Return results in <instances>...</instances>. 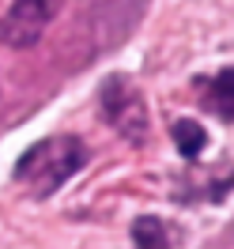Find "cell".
I'll use <instances>...</instances> for the list:
<instances>
[{
  "label": "cell",
  "mask_w": 234,
  "mask_h": 249,
  "mask_svg": "<svg viewBox=\"0 0 234 249\" xmlns=\"http://www.w3.org/2000/svg\"><path fill=\"white\" fill-rule=\"evenodd\" d=\"M170 136H174L178 151H181L185 159H197L204 147H208V132H204V124L189 121V117H181V121L170 124Z\"/></svg>",
  "instance_id": "cell-4"
},
{
  "label": "cell",
  "mask_w": 234,
  "mask_h": 249,
  "mask_svg": "<svg viewBox=\"0 0 234 249\" xmlns=\"http://www.w3.org/2000/svg\"><path fill=\"white\" fill-rule=\"evenodd\" d=\"M98 102L106 121L125 136L128 143H147L151 136V121H147V106H144V94L136 83H128L125 76H109L98 87Z\"/></svg>",
  "instance_id": "cell-2"
},
{
  "label": "cell",
  "mask_w": 234,
  "mask_h": 249,
  "mask_svg": "<svg viewBox=\"0 0 234 249\" xmlns=\"http://www.w3.org/2000/svg\"><path fill=\"white\" fill-rule=\"evenodd\" d=\"M132 246L136 249H170V234L162 227V219L140 215L132 223Z\"/></svg>",
  "instance_id": "cell-5"
},
{
  "label": "cell",
  "mask_w": 234,
  "mask_h": 249,
  "mask_svg": "<svg viewBox=\"0 0 234 249\" xmlns=\"http://www.w3.org/2000/svg\"><path fill=\"white\" fill-rule=\"evenodd\" d=\"M53 16H57V4L53 0H16L8 8V16L0 19V42L12 46V49L34 46Z\"/></svg>",
  "instance_id": "cell-3"
},
{
  "label": "cell",
  "mask_w": 234,
  "mask_h": 249,
  "mask_svg": "<svg viewBox=\"0 0 234 249\" xmlns=\"http://www.w3.org/2000/svg\"><path fill=\"white\" fill-rule=\"evenodd\" d=\"M231 91H234V72H231V68H223V72L216 76V83H212V94H216V98H212V109L223 117V124H231V117H234Z\"/></svg>",
  "instance_id": "cell-6"
},
{
  "label": "cell",
  "mask_w": 234,
  "mask_h": 249,
  "mask_svg": "<svg viewBox=\"0 0 234 249\" xmlns=\"http://www.w3.org/2000/svg\"><path fill=\"white\" fill-rule=\"evenodd\" d=\"M83 166H87V143L79 136H49L23 151L12 178H16V185H23L31 196L42 200V196H53Z\"/></svg>",
  "instance_id": "cell-1"
}]
</instances>
